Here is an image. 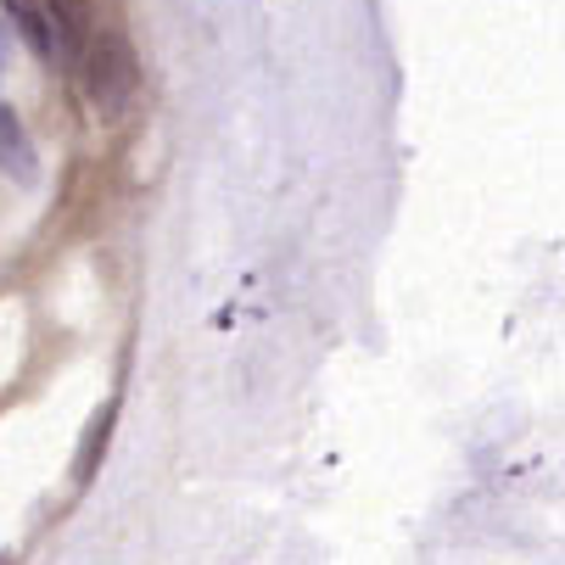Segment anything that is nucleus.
I'll return each instance as SVG.
<instances>
[{"label": "nucleus", "instance_id": "nucleus-1", "mask_svg": "<svg viewBox=\"0 0 565 565\" xmlns=\"http://www.w3.org/2000/svg\"><path fill=\"white\" fill-rule=\"evenodd\" d=\"M78 67H85V96L96 107V118H124L140 96V67H135V51L124 34H96L85 40V51H78Z\"/></svg>", "mask_w": 565, "mask_h": 565}, {"label": "nucleus", "instance_id": "nucleus-2", "mask_svg": "<svg viewBox=\"0 0 565 565\" xmlns=\"http://www.w3.org/2000/svg\"><path fill=\"white\" fill-rule=\"evenodd\" d=\"M45 23H51V45L67 56V62H78V51H85V40H90V7L85 0H45Z\"/></svg>", "mask_w": 565, "mask_h": 565}, {"label": "nucleus", "instance_id": "nucleus-3", "mask_svg": "<svg viewBox=\"0 0 565 565\" xmlns=\"http://www.w3.org/2000/svg\"><path fill=\"white\" fill-rule=\"evenodd\" d=\"M0 169L18 174V180H34L40 174V157H34V146H29V135H23V124H18L12 107H0Z\"/></svg>", "mask_w": 565, "mask_h": 565}, {"label": "nucleus", "instance_id": "nucleus-4", "mask_svg": "<svg viewBox=\"0 0 565 565\" xmlns=\"http://www.w3.org/2000/svg\"><path fill=\"white\" fill-rule=\"evenodd\" d=\"M7 18L18 23V34L29 40V51H34L40 62L56 56V45H51V23H45V12L34 7V0H7Z\"/></svg>", "mask_w": 565, "mask_h": 565}]
</instances>
